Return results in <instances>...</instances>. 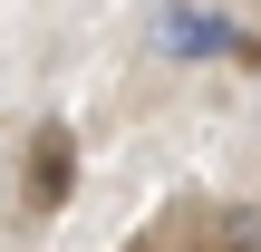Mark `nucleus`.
Listing matches in <instances>:
<instances>
[{"label": "nucleus", "instance_id": "nucleus-1", "mask_svg": "<svg viewBox=\"0 0 261 252\" xmlns=\"http://www.w3.org/2000/svg\"><path fill=\"white\" fill-rule=\"evenodd\" d=\"M145 49L174 58V68H203V58H242V19L213 10V0H155L145 19Z\"/></svg>", "mask_w": 261, "mask_h": 252}, {"label": "nucleus", "instance_id": "nucleus-2", "mask_svg": "<svg viewBox=\"0 0 261 252\" xmlns=\"http://www.w3.org/2000/svg\"><path fill=\"white\" fill-rule=\"evenodd\" d=\"M68 194H77V136H68V126H39V136H29V175H19V214L48 223Z\"/></svg>", "mask_w": 261, "mask_h": 252}]
</instances>
